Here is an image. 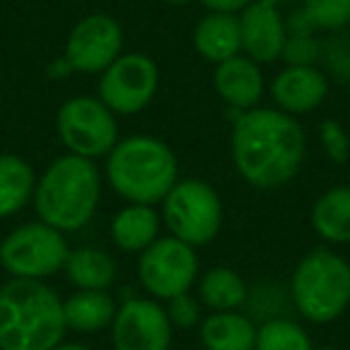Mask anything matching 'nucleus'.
Masks as SVG:
<instances>
[{"label":"nucleus","mask_w":350,"mask_h":350,"mask_svg":"<svg viewBox=\"0 0 350 350\" xmlns=\"http://www.w3.org/2000/svg\"><path fill=\"white\" fill-rule=\"evenodd\" d=\"M233 163L240 178L257 190L291 183L305 161V132L293 116L276 108H250L235 118Z\"/></svg>","instance_id":"obj_1"},{"label":"nucleus","mask_w":350,"mask_h":350,"mask_svg":"<svg viewBox=\"0 0 350 350\" xmlns=\"http://www.w3.org/2000/svg\"><path fill=\"white\" fill-rule=\"evenodd\" d=\"M65 331L63 300L44 281L10 278L0 286V350H51Z\"/></svg>","instance_id":"obj_2"},{"label":"nucleus","mask_w":350,"mask_h":350,"mask_svg":"<svg viewBox=\"0 0 350 350\" xmlns=\"http://www.w3.org/2000/svg\"><path fill=\"white\" fill-rule=\"evenodd\" d=\"M101 202V173L92 159L65 154L44 170L34 187L39 221L75 233L94 219Z\"/></svg>","instance_id":"obj_3"},{"label":"nucleus","mask_w":350,"mask_h":350,"mask_svg":"<svg viewBox=\"0 0 350 350\" xmlns=\"http://www.w3.org/2000/svg\"><path fill=\"white\" fill-rule=\"evenodd\" d=\"M106 178L130 204H159L178 183V159L165 142L151 135L120 139L106 156Z\"/></svg>","instance_id":"obj_4"},{"label":"nucleus","mask_w":350,"mask_h":350,"mask_svg":"<svg viewBox=\"0 0 350 350\" xmlns=\"http://www.w3.org/2000/svg\"><path fill=\"white\" fill-rule=\"evenodd\" d=\"M295 310L312 324L338 319L350 305V264L329 250H314L300 259L291 278Z\"/></svg>","instance_id":"obj_5"},{"label":"nucleus","mask_w":350,"mask_h":350,"mask_svg":"<svg viewBox=\"0 0 350 350\" xmlns=\"http://www.w3.org/2000/svg\"><path fill=\"white\" fill-rule=\"evenodd\" d=\"M163 221L170 235L190 247H204L219 235L224 221L221 197L204 180H178L165 195Z\"/></svg>","instance_id":"obj_6"},{"label":"nucleus","mask_w":350,"mask_h":350,"mask_svg":"<svg viewBox=\"0 0 350 350\" xmlns=\"http://www.w3.org/2000/svg\"><path fill=\"white\" fill-rule=\"evenodd\" d=\"M70 245L60 230L44 221L10 230L0 243V267L12 278L44 281L65 267Z\"/></svg>","instance_id":"obj_7"},{"label":"nucleus","mask_w":350,"mask_h":350,"mask_svg":"<svg viewBox=\"0 0 350 350\" xmlns=\"http://www.w3.org/2000/svg\"><path fill=\"white\" fill-rule=\"evenodd\" d=\"M58 137L70 154L84 159H101L118 144L116 113L94 96H72L60 106L55 118Z\"/></svg>","instance_id":"obj_8"},{"label":"nucleus","mask_w":350,"mask_h":350,"mask_svg":"<svg viewBox=\"0 0 350 350\" xmlns=\"http://www.w3.org/2000/svg\"><path fill=\"white\" fill-rule=\"evenodd\" d=\"M197 271H200V259L195 247L173 235L154 240L144 252H139L137 262L142 288L156 300H173L183 293H190Z\"/></svg>","instance_id":"obj_9"},{"label":"nucleus","mask_w":350,"mask_h":350,"mask_svg":"<svg viewBox=\"0 0 350 350\" xmlns=\"http://www.w3.org/2000/svg\"><path fill=\"white\" fill-rule=\"evenodd\" d=\"M159 68L146 53H122L98 79V98L116 116H135L154 101Z\"/></svg>","instance_id":"obj_10"},{"label":"nucleus","mask_w":350,"mask_h":350,"mask_svg":"<svg viewBox=\"0 0 350 350\" xmlns=\"http://www.w3.org/2000/svg\"><path fill=\"white\" fill-rule=\"evenodd\" d=\"M122 55V29L111 15H87L72 27L65 60L72 72L98 75Z\"/></svg>","instance_id":"obj_11"},{"label":"nucleus","mask_w":350,"mask_h":350,"mask_svg":"<svg viewBox=\"0 0 350 350\" xmlns=\"http://www.w3.org/2000/svg\"><path fill=\"white\" fill-rule=\"evenodd\" d=\"M111 338L116 350H168L173 324L165 307L156 300L132 297L118 307Z\"/></svg>","instance_id":"obj_12"},{"label":"nucleus","mask_w":350,"mask_h":350,"mask_svg":"<svg viewBox=\"0 0 350 350\" xmlns=\"http://www.w3.org/2000/svg\"><path fill=\"white\" fill-rule=\"evenodd\" d=\"M240 36L243 51L257 65L273 63L283 55V46L288 39L286 22L281 12L262 0H252L240 15Z\"/></svg>","instance_id":"obj_13"},{"label":"nucleus","mask_w":350,"mask_h":350,"mask_svg":"<svg viewBox=\"0 0 350 350\" xmlns=\"http://www.w3.org/2000/svg\"><path fill=\"white\" fill-rule=\"evenodd\" d=\"M326 94H329V79L314 65H288L271 84L273 101L288 116L314 111L324 103Z\"/></svg>","instance_id":"obj_14"},{"label":"nucleus","mask_w":350,"mask_h":350,"mask_svg":"<svg viewBox=\"0 0 350 350\" xmlns=\"http://www.w3.org/2000/svg\"><path fill=\"white\" fill-rule=\"evenodd\" d=\"M214 87L228 106L238 108L240 113L250 111V108H257L264 94L262 70L247 55H235L216 65Z\"/></svg>","instance_id":"obj_15"},{"label":"nucleus","mask_w":350,"mask_h":350,"mask_svg":"<svg viewBox=\"0 0 350 350\" xmlns=\"http://www.w3.org/2000/svg\"><path fill=\"white\" fill-rule=\"evenodd\" d=\"M195 41L197 53L209 63H224L243 51V36H240V17L230 12H209L202 17L195 27Z\"/></svg>","instance_id":"obj_16"},{"label":"nucleus","mask_w":350,"mask_h":350,"mask_svg":"<svg viewBox=\"0 0 350 350\" xmlns=\"http://www.w3.org/2000/svg\"><path fill=\"white\" fill-rule=\"evenodd\" d=\"M161 219L149 204H127L116 214L111 224V238L122 252H144L159 240Z\"/></svg>","instance_id":"obj_17"},{"label":"nucleus","mask_w":350,"mask_h":350,"mask_svg":"<svg viewBox=\"0 0 350 350\" xmlns=\"http://www.w3.org/2000/svg\"><path fill=\"white\" fill-rule=\"evenodd\" d=\"M65 324L77 334H98L111 329L116 319V302L106 291H77L63 302Z\"/></svg>","instance_id":"obj_18"},{"label":"nucleus","mask_w":350,"mask_h":350,"mask_svg":"<svg viewBox=\"0 0 350 350\" xmlns=\"http://www.w3.org/2000/svg\"><path fill=\"white\" fill-rule=\"evenodd\" d=\"M312 228L334 245L350 243V185L326 190L312 206Z\"/></svg>","instance_id":"obj_19"},{"label":"nucleus","mask_w":350,"mask_h":350,"mask_svg":"<svg viewBox=\"0 0 350 350\" xmlns=\"http://www.w3.org/2000/svg\"><path fill=\"white\" fill-rule=\"evenodd\" d=\"M202 345L206 350H252L257 329L238 312H214L202 321Z\"/></svg>","instance_id":"obj_20"},{"label":"nucleus","mask_w":350,"mask_h":350,"mask_svg":"<svg viewBox=\"0 0 350 350\" xmlns=\"http://www.w3.org/2000/svg\"><path fill=\"white\" fill-rule=\"evenodd\" d=\"M63 269L70 283L79 291H108L118 273L116 259L98 247L70 250Z\"/></svg>","instance_id":"obj_21"},{"label":"nucleus","mask_w":350,"mask_h":350,"mask_svg":"<svg viewBox=\"0 0 350 350\" xmlns=\"http://www.w3.org/2000/svg\"><path fill=\"white\" fill-rule=\"evenodd\" d=\"M36 175L22 156L0 154V219L15 216L34 200Z\"/></svg>","instance_id":"obj_22"},{"label":"nucleus","mask_w":350,"mask_h":350,"mask_svg":"<svg viewBox=\"0 0 350 350\" xmlns=\"http://www.w3.org/2000/svg\"><path fill=\"white\" fill-rule=\"evenodd\" d=\"M200 300L214 312H233L247 300L243 276L228 267H214L200 278Z\"/></svg>","instance_id":"obj_23"},{"label":"nucleus","mask_w":350,"mask_h":350,"mask_svg":"<svg viewBox=\"0 0 350 350\" xmlns=\"http://www.w3.org/2000/svg\"><path fill=\"white\" fill-rule=\"evenodd\" d=\"M254 350H312L310 336L291 319H271L257 329Z\"/></svg>","instance_id":"obj_24"},{"label":"nucleus","mask_w":350,"mask_h":350,"mask_svg":"<svg viewBox=\"0 0 350 350\" xmlns=\"http://www.w3.org/2000/svg\"><path fill=\"white\" fill-rule=\"evenodd\" d=\"M288 39L283 46V55L288 65H314L317 55H319V46L312 39V25L307 22V17L302 15V10L293 12L291 22L286 25Z\"/></svg>","instance_id":"obj_25"},{"label":"nucleus","mask_w":350,"mask_h":350,"mask_svg":"<svg viewBox=\"0 0 350 350\" xmlns=\"http://www.w3.org/2000/svg\"><path fill=\"white\" fill-rule=\"evenodd\" d=\"M302 15L312 29L338 31L350 25V0H305Z\"/></svg>","instance_id":"obj_26"},{"label":"nucleus","mask_w":350,"mask_h":350,"mask_svg":"<svg viewBox=\"0 0 350 350\" xmlns=\"http://www.w3.org/2000/svg\"><path fill=\"white\" fill-rule=\"evenodd\" d=\"M319 139L324 146L326 156L334 163H345L350 156V139L345 135V130L340 127V122L336 120H324L319 125Z\"/></svg>","instance_id":"obj_27"},{"label":"nucleus","mask_w":350,"mask_h":350,"mask_svg":"<svg viewBox=\"0 0 350 350\" xmlns=\"http://www.w3.org/2000/svg\"><path fill=\"white\" fill-rule=\"evenodd\" d=\"M165 312H168V319H170V324H173V329H192L202 317L200 302H197L190 293H183V295L168 300Z\"/></svg>","instance_id":"obj_28"},{"label":"nucleus","mask_w":350,"mask_h":350,"mask_svg":"<svg viewBox=\"0 0 350 350\" xmlns=\"http://www.w3.org/2000/svg\"><path fill=\"white\" fill-rule=\"evenodd\" d=\"M252 0H202V5L209 12H230L235 15L238 10H245Z\"/></svg>","instance_id":"obj_29"},{"label":"nucleus","mask_w":350,"mask_h":350,"mask_svg":"<svg viewBox=\"0 0 350 350\" xmlns=\"http://www.w3.org/2000/svg\"><path fill=\"white\" fill-rule=\"evenodd\" d=\"M51 350H92V348H87V345H82V343H58Z\"/></svg>","instance_id":"obj_30"},{"label":"nucleus","mask_w":350,"mask_h":350,"mask_svg":"<svg viewBox=\"0 0 350 350\" xmlns=\"http://www.w3.org/2000/svg\"><path fill=\"white\" fill-rule=\"evenodd\" d=\"M165 3H170V5H190L192 0H165Z\"/></svg>","instance_id":"obj_31"},{"label":"nucleus","mask_w":350,"mask_h":350,"mask_svg":"<svg viewBox=\"0 0 350 350\" xmlns=\"http://www.w3.org/2000/svg\"><path fill=\"white\" fill-rule=\"evenodd\" d=\"M262 3H267V5H273V8H276V5H281L283 0H262Z\"/></svg>","instance_id":"obj_32"},{"label":"nucleus","mask_w":350,"mask_h":350,"mask_svg":"<svg viewBox=\"0 0 350 350\" xmlns=\"http://www.w3.org/2000/svg\"><path fill=\"white\" fill-rule=\"evenodd\" d=\"M314 350H338V348H314Z\"/></svg>","instance_id":"obj_33"}]
</instances>
